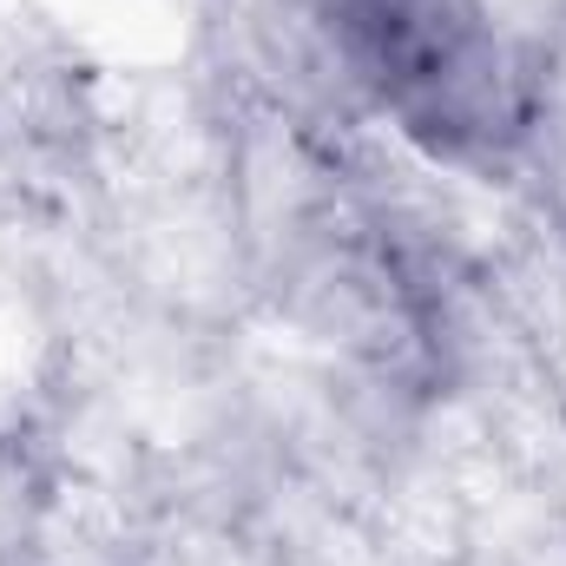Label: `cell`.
I'll return each instance as SVG.
<instances>
[{
    "mask_svg": "<svg viewBox=\"0 0 566 566\" xmlns=\"http://www.w3.org/2000/svg\"><path fill=\"white\" fill-rule=\"evenodd\" d=\"M336 53L428 145L488 151L527 119V86L474 0H329Z\"/></svg>",
    "mask_w": 566,
    "mask_h": 566,
    "instance_id": "1",
    "label": "cell"
}]
</instances>
